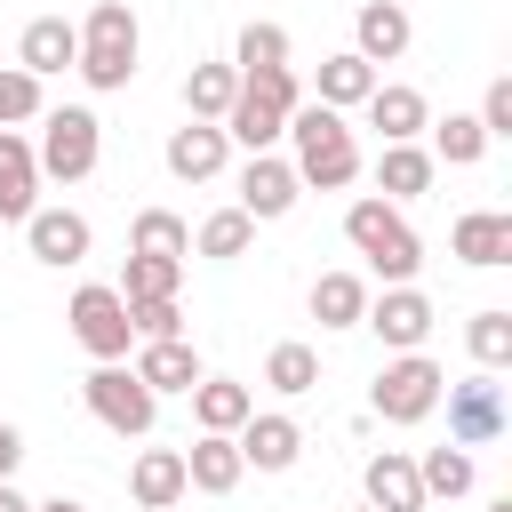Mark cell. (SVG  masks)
Here are the masks:
<instances>
[{"label": "cell", "mask_w": 512, "mask_h": 512, "mask_svg": "<svg viewBox=\"0 0 512 512\" xmlns=\"http://www.w3.org/2000/svg\"><path fill=\"white\" fill-rule=\"evenodd\" d=\"M288 136H296V184H312V192H344L352 176H360V144H352V128H344V112H328V104H296L288 112Z\"/></svg>", "instance_id": "1"}, {"label": "cell", "mask_w": 512, "mask_h": 512, "mask_svg": "<svg viewBox=\"0 0 512 512\" xmlns=\"http://www.w3.org/2000/svg\"><path fill=\"white\" fill-rule=\"evenodd\" d=\"M344 240L368 256V272L384 280V288H416V264H424V240L408 232V216L392 208V200H352L344 208Z\"/></svg>", "instance_id": "2"}, {"label": "cell", "mask_w": 512, "mask_h": 512, "mask_svg": "<svg viewBox=\"0 0 512 512\" xmlns=\"http://www.w3.org/2000/svg\"><path fill=\"white\" fill-rule=\"evenodd\" d=\"M136 48H144L136 8H128V0H96L88 24H80V64H72V72H80L96 96H112V88L136 80Z\"/></svg>", "instance_id": "3"}, {"label": "cell", "mask_w": 512, "mask_h": 512, "mask_svg": "<svg viewBox=\"0 0 512 512\" xmlns=\"http://www.w3.org/2000/svg\"><path fill=\"white\" fill-rule=\"evenodd\" d=\"M32 160H40L48 184H80V176H96V160H104V120H96L88 104H56V112H40V144H32Z\"/></svg>", "instance_id": "4"}, {"label": "cell", "mask_w": 512, "mask_h": 512, "mask_svg": "<svg viewBox=\"0 0 512 512\" xmlns=\"http://www.w3.org/2000/svg\"><path fill=\"white\" fill-rule=\"evenodd\" d=\"M64 320H72V344L104 368V360H128L136 352V328H128V304H120V288H104V280H88V288H72V304H64Z\"/></svg>", "instance_id": "5"}, {"label": "cell", "mask_w": 512, "mask_h": 512, "mask_svg": "<svg viewBox=\"0 0 512 512\" xmlns=\"http://www.w3.org/2000/svg\"><path fill=\"white\" fill-rule=\"evenodd\" d=\"M440 360H424V352H392L384 368H376V392H368V408L384 416V424H424L432 408H440Z\"/></svg>", "instance_id": "6"}, {"label": "cell", "mask_w": 512, "mask_h": 512, "mask_svg": "<svg viewBox=\"0 0 512 512\" xmlns=\"http://www.w3.org/2000/svg\"><path fill=\"white\" fill-rule=\"evenodd\" d=\"M80 400H88V416H96L104 432H120V440H144V432H152V416H160V400H152V392L136 384V368H120V360L88 368Z\"/></svg>", "instance_id": "7"}, {"label": "cell", "mask_w": 512, "mask_h": 512, "mask_svg": "<svg viewBox=\"0 0 512 512\" xmlns=\"http://www.w3.org/2000/svg\"><path fill=\"white\" fill-rule=\"evenodd\" d=\"M440 400H448V440L456 448H488V440L512 432V400H504V384L488 368L464 376V384H440Z\"/></svg>", "instance_id": "8"}, {"label": "cell", "mask_w": 512, "mask_h": 512, "mask_svg": "<svg viewBox=\"0 0 512 512\" xmlns=\"http://www.w3.org/2000/svg\"><path fill=\"white\" fill-rule=\"evenodd\" d=\"M360 328H376L384 352H424V336H432V296H424V288H384V296H368Z\"/></svg>", "instance_id": "9"}, {"label": "cell", "mask_w": 512, "mask_h": 512, "mask_svg": "<svg viewBox=\"0 0 512 512\" xmlns=\"http://www.w3.org/2000/svg\"><path fill=\"white\" fill-rule=\"evenodd\" d=\"M24 248H32V264H48V272H72V264L96 248V232H88L80 208H32V216H24Z\"/></svg>", "instance_id": "10"}, {"label": "cell", "mask_w": 512, "mask_h": 512, "mask_svg": "<svg viewBox=\"0 0 512 512\" xmlns=\"http://www.w3.org/2000/svg\"><path fill=\"white\" fill-rule=\"evenodd\" d=\"M296 200H304L296 168H288V160H272V152H248V168H240V200H232V208H240L248 224H272V216H288Z\"/></svg>", "instance_id": "11"}, {"label": "cell", "mask_w": 512, "mask_h": 512, "mask_svg": "<svg viewBox=\"0 0 512 512\" xmlns=\"http://www.w3.org/2000/svg\"><path fill=\"white\" fill-rule=\"evenodd\" d=\"M408 40H416V24H408L400 0H360V16H352V56L360 64H400Z\"/></svg>", "instance_id": "12"}, {"label": "cell", "mask_w": 512, "mask_h": 512, "mask_svg": "<svg viewBox=\"0 0 512 512\" xmlns=\"http://www.w3.org/2000/svg\"><path fill=\"white\" fill-rule=\"evenodd\" d=\"M232 448H240V464H256V472H288V464L304 456V432H296V416L264 408V416H248V424L232 432Z\"/></svg>", "instance_id": "13"}, {"label": "cell", "mask_w": 512, "mask_h": 512, "mask_svg": "<svg viewBox=\"0 0 512 512\" xmlns=\"http://www.w3.org/2000/svg\"><path fill=\"white\" fill-rule=\"evenodd\" d=\"M192 488H184V448H136V464H128V504L136 512H168V504H184Z\"/></svg>", "instance_id": "14"}, {"label": "cell", "mask_w": 512, "mask_h": 512, "mask_svg": "<svg viewBox=\"0 0 512 512\" xmlns=\"http://www.w3.org/2000/svg\"><path fill=\"white\" fill-rule=\"evenodd\" d=\"M72 64H80V24H64V16H32L24 40H16V72L48 80V72H72Z\"/></svg>", "instance_id": "15"}, {"label": "cell", "mask_w": 512, "mask_h": 512, "mask_svg": "<svg viewBox=\"0 0 512 512\" xmlns=\"http://www.w3.org/2000/svg\"><path fill=\"white\" fill-rule=\"evenodd\" d=\"M360 112H368V128H376L384 144H416V136L432 128V104H424L416 88H400V80H376Z\"/></svg>", "instance_id": "16"}, {"label": "cell", "mask_w": 512, "mask_h": 512, "mask_svg": "<svg viewBox=\"0 0 512 512\" xmlns=\"http://www.w3.org/2000/svg\"><path fill=\"white\" fill-rule=\"evenodd\" d=\"M224 152H232V144H224V128H216V120H184V128L168 136V152H160V160H168V176L208 184V176H224Z\"/></svg>", "instance_id": "17"}, {"label": "cell", "mask_w": 512, "mask_h": 512, "mask_svg": "<svg viewBox=\"0 0 512 512\" xmlns=\"http://www.w3.org/2000/svg\"><path fill=\"white\" fill-rule=\"evenodd\" d=\"M448 256H464V264H480V272L512 264V216H504V208H472V216H456Z\"/></svg>", "instance_id": "18"}, {"label": "cell", "mask_w": 512, "mask_h": 512, "mask_svg": "<svg viewBox=\"0 0 512 512\" xmlns=\"http://www.w3.org/2000/svg\"><path fill=\"white\" fill-rule=\"evenodd\" d=\"M40 208V160L16 128H0V224H24Z\"/></svg>", "instance_id": "19"}, {"label": "cell", "mask_w": 512, "mask_h": 512, "mask_svg": "<svg viewBox=\"0 0 512 512\" xmlns=\"http://www.w3.org/2000/svg\"><path fill=\"white\" fill-rule=\"evenodd\" d=\"M432 176H440V160L424 152V144H384L376 152V200H424L432 192Z\"/></svg>", "instance_id": "20"}, {"label": "cell", "mask_w": 512, "mask_h": 512, "mask_svg": "<svg viewBox=\"0 0 512 512\" xmlns=\"http://www.w3.org/2000/svg\"><path fill=\"white\" fill-rule=\"evenodd\" d=\"M128 368H136V384H144L152 400H160V392H192V384H200V352H192L184 336H168V344H136V360H128Z\"/></svg>", "instance_id": "21"}, {"label": "cell", "mask_w": 512, "mask_h": 512, "mask_svg": "<svg viewBox=\"0 0 512 512\" xmlns=\"http://www.w3.org/2000/svg\"><path fill=\"white\" fill-rule=\"evenodd\" d=\"M240 448H232V432H200L192 448H184V488H200V496H232L240 488Z\"/></svg>", "instance_id": "22"}, {"label": "cell", "mask_w": 512, "mask_h": 512, "mask_svg": "<svg viewBox=\"0 0 512 512\" xmlns=\"http://www.w3.org/2000/svg\"><path fill=\"white\" fill-rule=\"evenodd\" d=\"M368 512H424L416 456H400V448H376L368 456Z\"/></svg>", "instance_id": "23"}, {"label": "cell", "mask_w": 512, "mask_h": 512, "mask_svg": "<svg viewBox=\"0 0 512 512\" xmlns=\"http://www.w3.org/2000/svg\"><path fill=\"white\" fill-rule=\"evenodd\" d=\"M256 416V392L248 384H232V376H200L192 384V424L200 432H240Z\"/></svg>", "instance_id": "24"}, {"label": "cell", "mask_w": 512, "mask_h": 512, "mask_svg": "<svg viewBox=\"0 0 512 512\" xmlns=\"http://www.w3.org/2000/svg\"><path fill=\"white\" fill-rule=\"evenodd\" d=\"M368 88H376V64H360L352 48H336V56H320V96L312 104L352 112V104H368Z\"/></svg>", "instance_id": "25"}, {"label": "cell", "mask_w": 512, "mask_h": 512, "mask_svg": "<svg viewBox=\"0 0 512 512\" xmlns=\"http://www.w3.org/2000/svg\"><path fill=\"white\" fill-rule=\"evenodd\" d=\"M128 256H168V264H184V256H192V224H184L176 208H144V216L128 224Z\"/></svg>", "instance_id": "26"}, {"label": "cell", "mask_w": 512, "mask_h": 512, "mask_svg": "<svg viewBox=\"0 0 512 512\" xmlns=\"http://www.w3.org/2000/svg\"><path fill=\"white\" fill-rule=\"evenodd\" d=\"M360 312H368V280L360 272H320L312 280V320L320 328H360Z\"/></svg>", "instance_id": "27"}, {"label": "cell", "mask_w": 512, "mask_h": 512, "mask_svg": "<svg viewBox=\"0 0 512 512\" xmlns=\"http://www.w3.org/2000/svg\"><path fill=\"white\" fill-rule=\"evenodd\" d=\"M232 96H240V72H232V64H192V72H184V112H192V120H224Z\"/></svg>", "instance_id": "28"}, {"label": "cell", "mask_w": 512, "mask_h": 512, "mask_svg": "<svg viewBox=\"0 0 512 512\" xmlns=\"http://www.w3.org/2000/svg\"><path fill=\"white\" fill-rule=\"evenodd\" d=\"M216 128H224V144H248V152H272V144L288 136V120H280L272 104H256V96H232V112H224Z\"/></svg>", "instance_id": "29"}, {"label": "cell", "mask_w": 512, "mask_h": 512, "mask_svg": "<svg viewBox=\"0 0 512 512\" xmlns=\"http://www.w3.org/2000/svg\"><path fill=\"white\" fill-rule=\"evenodd\" d=\"M256 248V224L240 216V208H216V216H200V232H192V256H208V264H232V256H248Z\"/></svg>", "instance_id": "30"}, {"label": "cell", "mask_w": 512, "mask_h": 512, "mask_svg": "<svg viewBox=\"0 0 512 512\" xmlns=\"http://www.w3.org/2000/svg\"><path fill=\"white\" fill-rule=\"evenodd\" d=\"M416 480H424V504L432 496H464L472 488V448H456V440L448 448H424L416 456Z\"/></svg>", "instance_id": "31"}, {"label": "cell", "mask_w": 512, "mask_h": 512, "mask_svg": "<svg viewBox=\"0 0 512 512\" xmlns=\"http://www.w3.org/2000/svg\"><path fill=\"white\" fill-rule=\"evenodd\" d=\"M176 280H184V264H168V256H128V264H120V304L176 296Z\"/></svg>", "instance_id": "32"}, {"label": "cell", "mask_w": 512, "mask_h": 512, "mask_svg": "<svg viewBox=\"0 0 512 512\" xmlns=\"http://www.w3.org/2000/svg\"><path fill=\"white\" fill-rule=\"evenodd\" d=\"M464 344H472V360L496 376V368H512V312L504 304H488V312H472V328H464Z\"/></svg>", "instance_id": "33"}, {"label": "cell", "mask_w": 512, "mask_h": 512, "mask_svg": "<svg viewBox=\"0 0 512 512\" xmlns=\"http://www.w3.org/2000/svg\"><path fill=\"white\" fill-rule=\"evenodd\" d=\"M264 384L288 392V400L312 392V384H320V352H312V344H272V352H264Z\"/></svg>", "instance_id": "34"}, {"label": "cell", "mask_w": 512, "mask_h": 512, "mask_svg": "<svg viewBox=\"0 0 512 512\" xmlns=\"http://www.w3.org/2000/svg\"><path fill=\"white\" fill-rule=\"evenodd\" d=\"M488 152V136H480V120L472 112H448V120H432V160H448V168H472Z\"/></svg>", "instance_id": "35"}, {"label": "cell", "mask_w": 512, "mask_h": 512, "mask_svg": "<svg viewBox=\"0 0 512 512\" xmlns=\"http://www.w3.org/2000/svg\"><path fill=\"white\" fill-rule=\"evenodd\" d=\"M272 64H288V32L280 24H248L240 48H232V72H272Z\"/></svg>", "instance_id": "36"}, {"label": "cell", "mask_w": 512, "mask_h": 512, "mask_svg": "<svg viewBox=\"0 0 512 512\" xmlns=\"http://www.w3.org/2000/svg\"><path fill=\"white\" fill-rule=\"evenodd\" d=\"M48 104H40V80L32 72H16V64H0V128H24V120H40Z\"/></svg>", "instance_id": "37"}, {"label": "cell", "mask_w": 512, "mask_h": 512, "mask_svg": "<svg viewBox=\"0 0 512 512\" xmlns=\"http://www.w3.org/2000/svg\"><path fill=\"white\" fill-rule=\"evenodd\" d=\"M240 96H256V104H272L280 120L304 104V88H296V72L288 64H272V72H240Z\"/></svg>", "instance_id": "38"}, {"label": "cell", "mask_w": 512, "mask_h": 512, "mask_svg": "<svg viewBox=\"0 0 512 512\" xmlns=\"http://www.w3.org/2000/svg\"><path fill=\"white\" fill-rule=\"evenodd\" d=\"M128 328H136V344H168V336H184V312H176V296H152V304H128Z\"/></svg>", "instance_id": "39"}, {"label": "cell", "mask_w": 512, "mask_h": 512, "mask_svg": "<svg viewBox=\"0 0 512 512\" xmlns=\"http://www.w3.org/2000/svg\"><path fill=\"white\" fill-rule=\"evenodd\" d=\"M480 136H512V80H488V96H480Z\"/></svg>", "instance_id": "40"}, {"label": "cell", "mask_w": 512, "mask_h": 512, "mask_svg": "<svg viewBox=\"0 0 512 512\" xmlns=\"http://www.w3.org/2000/svg\"><path fill=\"white\" fill-rule=\"evenodd\" d=\"M16 464H24V432H16V424H0V480H8Z\"/></svg>", "instance_id": "41"}, {"label": "cell", "mask_w": 512, "mask_h": 512, "mask_svg": "<svg viewBox=\"0 0 512 512\" xmlns=\"http://www.w3.org/2000/svg\"><path fill=\"white\" fill-rule=\"evenodd\" d=\"M32 512H88L80 496H48V504H32Z\"/></svg>", "instance_id": "42"}, {"label": "cell", "mask_w": 512, "mask_h": 512, "mask_svg": "<svg viewBox=\"0 0 512 512\" xmlns=\"http://www.w3.org/2000/svg\"><path fill=\"white\" fill-rule=\"evenodd\" d=\"M0 512H32V504H24V496H16L8 480H0Z\"/></svg>", "instance_id": "43"}, {"label": "cell", "mask_w": 512, "mask_h": 512, "mask_svg": "<svg viewBox=\"0 0 512 512\" xmlns=\"http://www.w3.org/2000/svg\"><path fill=\"white\" fill-rule=\"evenodd\" d=\"M488 512H512V496H496V504H488Z\"/></svg>", "instance_id": "44"}, {"label": "cell", "mask_w": 512, "mask_h": 512, "mask_svg": "<svg viewBox=\"0 0 512 512\" xmlns=\"http://www.w3.org/2000/svg\"><path fill=\"white\" fill-rule=\"evenodd\" d=\"M360 512H368V504H360Z\"/></svg>", "instance_id": "45"}]
</instances>
